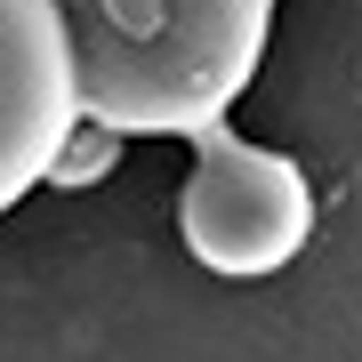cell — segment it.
I'll return each instance as SVG.
<instances>
[{
	"label": "cell",
	"instance_id": "6da1fadb",
	"mask_svg": "<svg viewBox=\"0 0 362 362\" xmlns=\"http://www.w3.org/2000/svg\"><path fill=\"white\" fill-rule=\"evenodd\" d=\"M81 121L121 137H202L233 113L274 33V0H57Z\"/></svg>",
	"mask_w": 362,
	"mask_h": 362
},
{
	"label": "cell",
	"instance_id": "7a4b0ae2",
	"mask_svg": "<svg viewBox=\"0 0 362 362\" xmlns=\"http://www.w3.org/2000/svg\"><path fill=\"white\" fill-rule=\"evenodd\" d=\"M177 233L218 282H266L314 242V185L274 145L233 137L226 121L194 137V169L177 194Z\"/></svg>",
	"mask_w": 362,
	"mask_h": 362
},
{
	"label": "cell",
	"instance_id": "3957f363",
	"mask_svg": "<svg viewBox=\"0 0 362 362\" xmlns=\"http://www.w3.org/2000/svg\"><path fill=\"white\" fill-rule=\"evenodd\" d=\"M81 121L73 97V49L57 0H0V218L49 185Z\"/></svg>",
	"mask_w": 362,
	"mask_h": 362
},
{
	"label": "cell",
	"instance_id": "277c9868",
	"mask_svg": "<svg viewBox=\"0 0 362 362\" xmlns=\"http://www.w3.org/2000/svg\"><path fill=\"white\" fill-rule=\"evenodd\" d=\"M113 153H121V129H105V121H73V137H65V153H57L49 185H89V177L113 169Z\"/></svg>",
	"mask_w": 362,
	"mask_h": 362
}]
</instances>
